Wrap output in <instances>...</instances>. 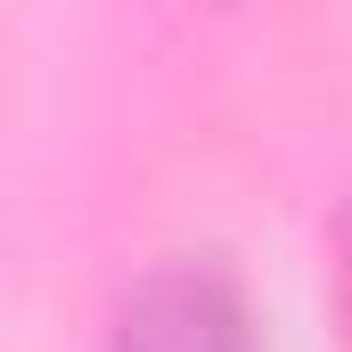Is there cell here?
I'll use <instances>...</instances> for the list:
<instances>
[{"label":"cell","mask_w":352,"mask_h":352,"mask_svg":"<svg viewBox=\"0 0 352 352\" xmlns=\"http://www.w3.org/2000/svg\"><path fill=\"white\" fill-rule=\"evenodd\" d=\"M107 352H270V328L230 254H164L123 287Z\"/></svg>","instance_id":"6da1fadb"}]
</instances>
